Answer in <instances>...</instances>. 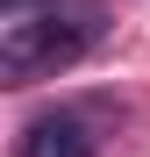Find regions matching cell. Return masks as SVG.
Listing matches in <instances>:
<instances>
[{
    "label": "cell",
    "instance_id": "cell-1",
    "mask_svg": "<svg viewBox=\"0 0 150 157\" xmlns=\"http://www.w3.org/2000/svg\"><path fill=\"white\" fill-rule=\"evenodd\" d=\"M100 43V7L86 0H57V7L43 14H7V29H0V71H7V86H29V78H50V71H71Z\"/></svg>",
    "mask_w": 150,
    "mask_h": 157
},
{
    "label": "cell",
    "instance_id": "cell-2",
    "mask_svg": "<svg viewBox=\"0 0 150 157\" xmlns=\"http://www.w3.org/2000/svg\"><path fill=\"white\" fill-rule=\"evenodd\" d=\"M21 157H93V136L71 114H43L21 128Z\"/></svg>",
    "mask_w": 150,
    "mask_h": 157
},
{
    "label": "cell",
    "instance_id": "cell-3",
    "mask_svg": "<svg viewBox=\"0 0 150 157\" xmlns=\"http://www.w3.org/2000/svg\"><path fill=\"white\" fill-rule=\"evenodd\" d=\"M0 7H7V14H29V7H36V0H0Z\"/></svg>",
    "mask_w": 150,
    "mask_h": 157
}]
</instances>
